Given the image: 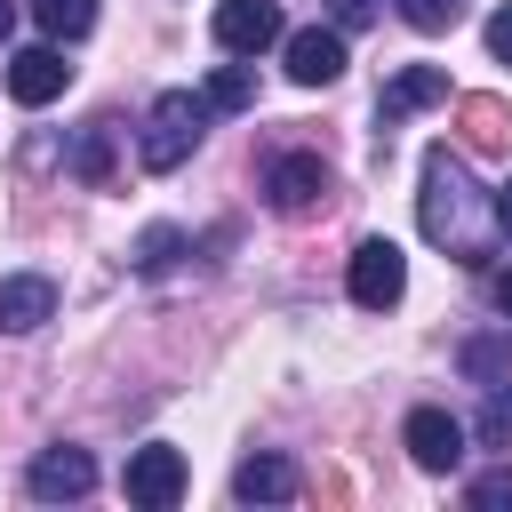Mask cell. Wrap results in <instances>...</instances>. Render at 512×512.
<instances>
[{
    "label": "cell",
    "instance_id": "ac0fdd59",
    "mask_svg": "<svg viewBox=\"0 0 512 512\" xmlns=\"http://www.w3.org/2000/svg\"><path fill=\"white\" fill-rule=\"evenodd\" d=\"M32 16H40L48 40H80L96 24V0H32Z\"/></svg>",
    "mask_w": 512,
    "mask_h": 512
},
{
    "label": "cell",
    "instance_id": "ba28073f",
    "mask_svg": "<svg viewBox=\"0 0 512 512\" xmlns=\"http://www.w3.org/2000/svg\"><path fill=\"white\" fill-rule=\"evenodd\" d=\"M24 488H32V504H80L96 488V456L88 448H40L32 472H24Z\"/></svg>",
    "mask_w": 512,
    "mask_h": 512
},
{
    "label": "cell",
    "instance_id": "4316f807",
    "mask_svg": "<svg viewBox=\"0 0 512 512\" xmlns=\"http://www.w3.org/2000/svg\"><path fill=\"white\" fill-rule=\"evenodd\" d=\"M496 304H504V320H512V272H504V280H496Z\"/></svg>",
    "mask_w": 512,
    "mask_h": 512
},
{
    "label": "cell",
    "instance_id": "cb8c5ba5",
    "mask_svg": "<svg viewBox=\"0 0 512 512\" xmlns=\"http://www.w3.org/2000/svg\"><path fill=\"white\" fill-rule=\"evenodd\" d=\"M464 368L472 376H496V344H464Z\"/></svg>",
    "mask_w": 512,
    "mask_h": 512
},
{
    "label": "cell",
    "instance_id": "8fae6325",
    "mask_svg": "<svg viewBox=\"0 0 512 512\" xmlns=\"http://www.w3.org/2000/svg\"><path fill=\"white\" fill-rule=\"evenodd\" d=\"M400 440H408V456H416L424 472H456V464H464V424H456L448 408H416V416L400 424Z\"/></svg>",
    "mask_w": 512,
    "mask_h": 512
},
{
    "label": "cell",
    "instance_id": "2e32d148",
    "mask_svg": "<svg viewBox=\"0 0 512 512\" xmlns=\"http://www.w3.org/2000/svg\"><path fill=\"white\" fill-rule=\"evenodd\" d=\"M72 176H80V184H104V176H112V120L80 128V144H72Z\"/></svg>",
    "mask_w": 512,
    "mask_h": 512
},
{
    "label": "cell",
    "instance_id": "5bb4252c",
    "mask_svg": "<svg viewBox=\"0 0 512 512\" xmlns=\"http://www.w3.org/2000/svg\"><path fill=\"white\" fill-rule=\"evenodd\" d=\"M456 128H464V144H472V152H504L512 112H504V96H456Z\"/></svg>",
    "mask_w": 512,
    "mask_h": 512
},
{
    "label": "cell",
    "instance_id": "9a60e30c",
    "mask_svg": "<svg viewBox=\"0 0 512 512\" xmlns=\"http://www.w3.org/2000/svg\"><path fill=\"white\" fill-rule=\"evenodd\" d=\"M200 96H208V112H248V104H256V72H248V64H216V80H208Z\"/></svg>",
    "mask_w": 512,
    "mask_h": 512
},
{
    "label": "cell",
    "instance_id": "3957f363",
    "mask_svg": "<svg viewBox=\"0 0 512 512\" xmlns=\"http://www.w3.org/2000/svg\"><path fill=\"white\" fill-rule=\"evenodd\" d=\"M288 24H280V0H216V48L224 56H264L280 48Z\"/></svg>",
    "mask_w": 512,
    "mask_h": 512
},
{
    "label": "cell",
    "instance_id": "7c38bea8",
    "mask_svg": "<svg viewBox=\"0 0 512 512\" xmlns=\"http://www.w3.org/2000/svg\"><path fill=\"white\" fill-rule=\"evenodd\" d=\"M56 320V280L48 272H8L0 280V328L8 336H32V328H48Z\"/></svg>",
    "mask_w": 512,
    "mask_h": 512
},
{
    "label": "cell",
    "instance_id": "7402d4cb",
    "mask_svg": "<svg viewBox=\"0 0 512 512\" xmlns=\"http://www.w3.org/2000/svg\"><path fill=\"white\" fill-rule=\"evenodd\" d=\"M488 56H496V64H512V0L488 16Z\"/></svg>",
    "mask_w": 512,
    "mask_h": 512
},
{
    "label": "cell",
    "instance_id": "6da1fadb",
    "mask_svg": "<svg viewBox=\"0 0 512 512\" xmlns=\"http://www.w3.org/2000/svg\"><path fill=\"white\" fill-rule=\"evenodd\" d=\"M416 224H424V240L432 248H448L456 264H488L496 256V240H504V224H496V192H480V176L464 168V152H448V144H432L424 152V192H416Z\"/></svg>",
    "mask_w": 512,
    "mask_h": 512
},
{
    "label": "cell",
    "instance_id": "ffe728a7",
    "mask_svg": "<svg viewBox=\"0 0 512 512\" xmlns=\"http://www.w3.org/2000/svg\"><path fill=\"white\" fill-rule=\"evenodd\" d=\"M400 16L416 32H448V24H464V0H400Z\"/></svg>",
    "mask_w": 512,
    "mask_h": 512
},
{
    "label": "cell",
    "instance_id": "d6986e66",
    "mask_svg": "<svg viewBox=\"0 0 512 512\" xmlns=\"http://www.w3.org/2000/svg\"><path fill=\"white\" fill-rule=\"evenodd\" d=\"M488 448H512V384H488V400H480V424H472Z\"/></svg>",
    "mask_w": 512,
    "mask_h": 512
},
{
    "label": "cell",
    "instance_id": "277c9868",
    "mask_svg": "<svg viewBox=\"0 0 512 512\" xmlns=\"http://www.w3.org/2000/svg\"><path fill=\"white\" fill-rule=\"evenodd\" d=\"M264 200H272L280 216H312V208L328 200V168H320V152H272V168H264Z\"/></svg>",
    "mask_w": 512,
    "mask_h": 512
},
{
    "label": "cell",
    "instance_id": "603a6c76",
    "mask_svg": "<svg viewBox=\"0 0 512 512\" xmlns=\"http://www.w3.org/2000/svg\"><path fill=\"white\" fill-rule=\"evenodd\" d=\"M328 8H336V32H360L376 16V0H328Z\"/></svg>",
    "mask_w": 512,
    "mask_h": 512
},
{
    "label": "cell",
    "instance_id": "52a82bcc",
    "mask_svg": "<svg viewBox=\"0 0 512 512\" xmlns=\"http://www.w3.org/2000/svg\"><path fill=\"white\" fill-rule=\"evenodd\" d=\"M64 88H72L64 40H40V48H16V56H8V96H16V104H32V112H40V104H56Z\"/></svg>",
    "mask_w": 512,
    "mask_h": 512
},
{
    "label": "cell",
    "instance_id": "484cf974",
    "mask_svg": "<svg viewBox=\"0 0 512 512\" xmlns=\"http://www.w3.org/2000/svg\"><path fill=\"white\" fill-rule=\"evenodd\" d=\"M8 32H16V0H0V40H8Z\"/></svg>",
    "mask_w": 512,
    "mask_h": 512
},
{
    "label": "cell",
    "instance_id": "5b68a950",
    "mask_svg": "<svg viewBox=\"0 0 512 512\" xmlns=\"http://www.w3.org/2000/svg\"><path fill=\"white\" fill-rule=\"evenodd\" d=\"M400 288H408V256H400L392 240H360V248H352V304H360V312H392Z\"/></svg>",
    "mask_w": 512,
    "mask_h": 512
},
{
    "label": "cell",
    "instance_id": "e0dca14e",
    "mask_svg": "<svg viewBox=\"0 0 512 512\" xmlns=\"http://www.w3.org/2000/svg\"><path fill=\"white\" fill-rule=\"evenodd\" d=\"M184 248H192V240H184L176 224H152V232H136V248H128V264H136V272H168V264H176Z\"/></svg>",
    "mask_w": 512,
    "mask_h": 512
},
{
    "label": "cell",
    "instance_id": "44dd1931",
    "mask_svg": "<svg viewBox=\"0 0 512 512\" xmlns=\"http://www.w3.org/2000/svg\"><path fill=\"white\" fill-rule=\"evenodd\" d=\"M472 512H512V472H480L472 480Z\"/></svg>",
    "mask_w": 512,
    "mask_h": 512
},
{
    "label": "cell",
    "instance_id": "4fadbf2b",
    "mask_svg": "<svg viewBox=\"0 0 512 512\" xmlns=\"http://www.w3.org/2000/svg\"><path fill=\"white\" fill-rule=\"evenodd\" d=\"M296 488H304V480H296L288 456H248V464L232 472V496H240V504H296Z\"/></svg>",
    "mask_w": 512,
    "mask_h": 512
},
{
    "label": "cell",
    "instance_id": "9c48e42d",
    "mask_svg": "<svg viewBox=\"0 0 512 512\" xmlns=\"http://www.w3.org/2000/svg\"><path fill=\"white\" fill-rule=\"evenodd\" d=\"M280 48H288V80H296V88H328V80L344 72V32H336V24H304V32H288Z\"/></svg>",
    "mask_w": 512,
    "mask_h": 512
},
{
    "label": "cell",
    "instance_id": "30bf717a",
    "mask_svg": "<svg viewBox=\"0 0 512 512\" xmlns=\"http://www.w3.org/2000/svg\"><path fill=\"white\" fill-rule=\"evenodd\" d=\"M440 96H448V72H440V64H400V72L384 80V96H376V128L392 136L408 112H424V104H440Z\"/></svg>",
    "mask_w": 512,
    "mask_h": 512
},
{
    "label": "cell",
    "instance_id": "d4e9b609",
    "mask_svg": "<svg viewBox=\"0 0 512 512\" xmlns=\"http://www.w3.org/2000/svg\"><path fill=\"white\" fill-rule=\"evenodd\" d=\"M496 224H504V240H512V184L496 192Z\"/></svg>",
    "mask_w": 512,
    "mask_h": 512
},
{
    "label": "cell",
    "instance_id": "7a4b0ae2",
    "mask_svg": "<svg viewBox=\"0 0 512 512\" xmlns=\"http://www.w3.org/2000/svg\"><path fill=\"white\" fill-rule=\"evenodd\" d=\"M200 136H208V96L168 88V96H152V112H144V128H136V160H144L152 176H168V168H184V160L200 152Z\"/></svg>",
    "mask_w": 512,
    "mask_h": 512
},
{
    "label": "cell",
    "instance_id": "8992f818",
    "mask_svg": "<svg viewBox=\"0 0 512 512\" xmlns=\"http://www.w3.org/2000/svg\"><path fill=\"white\" fill-rule=\"evenodd\" d=\"M120 488H128V504H144V512H168V504L184 496V448H168V440L136 448V456H128V472H120Z\"/></svg>",
    "mask_w": 512,
    "mask_h": 512
}]
</instances>
